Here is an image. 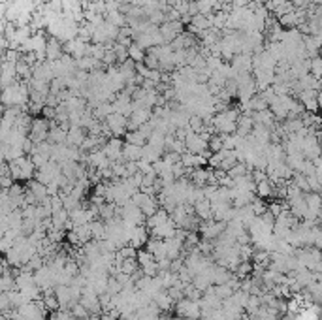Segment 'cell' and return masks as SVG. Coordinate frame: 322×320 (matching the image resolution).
<instances>
[{"instance_id":"obj_1","label":"cell","mask_w":322,"mask_h":320,"mask_svg":"<svg viewBox=\"0 0 322 320\" xmlns=\"http://www.w3.org/2000/svg\"><path fill=\"white\" fill-rule=\"evenodd\" d=\"M271 190H270V185H268V181H262L260 185H258V194L260 196H268Z\"/></svg>"}]
</instances>
